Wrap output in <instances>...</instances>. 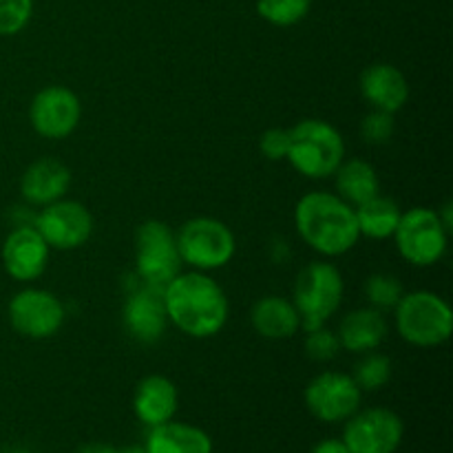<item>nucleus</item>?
<instances>
[{"mask_svg":"<svg viewBox=\"0 0 453 453\" xmlns=\"http://www.w3.org/2000/svg\"><path fill=\"white\" fill-rule=\"evenodd\" d=\"M162 296L168 321L190 339H212L228 323V296L208 273H180L164 286Z\"/></svg>","mask_w":453,"mask_h":453,"instance_id":"nucleus-1","label":"nucleus"},{"mask_svg":"<svg viewBox=\"0 0 453 453\" xmlns=\"http://www.w3.org/2000/svg\"><path fill=\"white\" fill-rule=\"evenodd\" d=\"M295 226L299 237L323 257H341L361 239L354 206L336 193L312 190L303 195L295 208Z\"/></svg>","mask_w":453,"mask_h":453,"instance_id":"nucleus-2","label":"nucleus"},{"mask_svg":"<svg viewBox=\"0 0 453 453\" xmlns=\"http://www.w3.org/2000/svg\"><path fill=\"white\" fill-rule=\"evenodd\" d=\"M396 332L405 343L429 349L447 343L453 332V312L445 299L432 290L405 292L394 308Z\"/></svg>","mask_w":453,"mask_h":453,"instance_id":"nucleus-3","label":"nucleus"},{"mask_svg":"<svg viewBox=\"0 0 453 453\" xmlns=\"http://www.w3.org/2000/svg\"><path fill=\"white\" fill-rule=\"evenodd\" d=\"M286 159L308 180H327L345 159L343 135L326 119H301L290 128V150Z\"/></svg>","mask_w":453,"mask_h":453,"instance_id":"nucleus-4","label":"nucleus"},{"mask_svg":"<svg viewBox=\"0 0 453 453\" xmlns=\"http://www.w3.org/2000/svg\"><path fill=\"white\" fill-rule=\"evenodd\" d=\"M343 274L330 261H312L299 273L292 290V303L301 317V330L323 327L343 303Z\"/></svg>","mask_w":453,"mask_h":453,"instance_id":"nucleus-5","label":"nucleus"},{"mask_svg":"<svg viewBox=\"0 0 453 453\" xmlns=\"http://www.w3.org/2000/svg\"><path fill=\"white\" fill-rule=\"evenodd\" d=\"M181 264L199 273H212L233 261L237 252L233 230L215 217H193L175 233Z\"/></svg>","mask_w":453,"mask_h":453,"instance_id":"nucleus-6","label":"nucleus"},{"mask_svg":"<svg viewBox=\"0 0 453 453\" xmlns=\"http://www.w3.org/2000/svg\"><path fill=\"white\" fill-rule=\"evenodd\" d=\"M449 233L451 230L442 224L438 211L416 206L403 212L392 239L407 264L429 268L445 257Z\"/></svg>","mask_w":453,"mask_h":453,"instance_id":"nucleus-7","label":"nucleus"},{"mask_svg":"<svg viewBox=\"0 0 453 453\" xmlns=\"http://www.w3.org/2000/svg\"><path fill=\"white\" fill-rule=\"evenodd\" d=\"M135 270L142 281L164 290L171 279L181 273V257L177 250L175 233L159 219H149L135 234Z\"/></svg>","mask_w":453,"mask_h":453,"instance_id":"nucleus-8","label":"nucleus"},{"mask_svg":"<svg viewBox=\"0 0 453 453\" xmlns=\"http://www.w3.org/2000/svg\"><path fill=\"white\" fill-rule=\"evenodd\" d=\"M7 317L18 334L31 341H42L51 339L62 330L66 310L53 292L42 288H25L9 301Z\"/></svg>","mask_w":453,"mask_h":453,"instance_id":"nucleus-9","label":"nucleus"},{"mask_svg":"<svg viewBox=\"0 0 453 453\" xmlns=\"http://www.w3.org/2000/svg\"><path fill=\"white\" fill-rule=\"evenodd\" d=\"M405 436V425L388 407L358 410L345 420L343 438L349 453H396Z\"/></svg>","mask_w":453,"mask_h":453,"instance_id":"nucleus-10","label":"nucleus"},{"mask_svg":"<svg viewBox=\"0 0 453 453\" xmlns=\"http://www.w3.org/2000/svg\"><path fill=\"white\" fill-rule=\"evenodd\" d=\"M34 228L51 250H75L91 239L93 215L84 203L62 197L40 208Z\"/></svg>","mask_w":453,"mask_h":453,"instance_id":"nucleus-11","label":"nucleus"},{"mask_svg":"<svg viewBox=\"0 0 453 453\" xmlns=\"http://www.w3.org/2000/svg\"><path fill=\"white\" fill-rule=\"evenodd\" d=\"M305 407L321 423H343L361 410L363 392L343 372H321L303 392Z\"/></svg>","mask_w":453,"mask_h":453,"instance_id":"nucleus-12","label":"nucleus"},{"mask_svg":"<svg viewBox=\"0 0 453 453\" xmlns=\"http://www.w3.org/2000/svg\"><path fill=\"white\" fill-rule=\"evenodd\" d=\"M82 119V102L66 87H44L29 104V122L40 137L65 140Z\"/></svg>","mask_w":453,"mask_h":453,"instance_id":"nucleus-13","label":"nucleus"},{"mask_svg":"<svg viewBox=\"0 0 453 453\" xmlns=\"http://www.w3.org/2000/svg\"><path fill=\"white\" fill-rule=\"evenodd\" d=\"M49 252L51 248L47 246L34 224L16 226L12 233L4 237L3 250H0V259H3V268L13 281L18 283H31L44 274L49 265Z\"/></svg>","mask_w":453,"mask_h":453,"instance_id":"nucleus-14","label":"nucleus"},{"mask_svg":"<svg viewBox=\"0 0 453 453\" xmlns=\"http://www.w3.org/2000/svg\"><path fill=\"white\" fill-rule=\"evenodd\" d=\"M122 321L128 334L140 343H155L162 339L168 326L162 290L150 286L133 290L124 301Z\"/></svg>","mask_w":453,"mask_h":453,"instance_id":"nucleus-15","label":"nucleus"},{"mask_svg":"<svg viewBox=\"0 0 453 453\" xmlns=\"http://www.w3.org/2000/svg\"><path fill=\"white\" fill-rule=\"evenodd\" d=\"M361 93L372 109L396 113L410 100L405 73L389 62H374L361 73Z\"/></svg>","mask_w":453,"mask_h":453,"instance_id":"nucleus-16","label":"nucleus"},{"mask_svg":"<svg viewBox=\"0 0 453 453\" xmlns=\"http://www.w3.org/2000/svg\"><path fill=\"white\" fill-rule=\"evenodd\" d=\"M71 186V171L65 162L42 157L31 164L20 177V195L31 206H47L66 195Z\"/></svg>","mask_w":453,"mask_h":453,"instance_id":"nucleus-17","label":"nucleus"},{"mask_svg":"<svg viewBox=\"0 0 453 453\" xmlns=\"http://www.w3.org/2000/svg\"><path fill=\"white\" fill-rule=\"evenodd\" d=\"M177 407H180V394L171 379L162 374H150L137 383L133 410L146 427H157L173 420Z\"/></svg>","mask_w":453,"mask_h":453,"instance_id":"nucleus-18","label":"nucleus"},{"mask_svg":"<svg viewBox=\"0 0 453 453\" xmlns=\"http://www.w3.org/2000/svg\"><path fill=\"white\" fill-rule=\"evenodd\" d=\"M388 332L389 326L385 314L367 305V308H357L345 314L341 319L336 336H339L341 349H348L352 354H367L383 345Z\"/></svg>","mask_w":453,"mask_h":453,"instance_id":"nucleus-19","label":"nucleus"},{"mask_svg":"<svg viewBox=\"0 0 453 453\" xmlns=\"http://www.w3.org/2000/svg\"><path fill=\"white\" fill-rule=\"evenodd\" d=\"M252 330L268 341L292 339L301 330V317L292 299L265 295L250 310Z\"/></svg>","mask_w":453,"mask_h":453,"instance_id":"nucleus-20","label":"nucleus"},{"mask_svg":"<svg viewBox=\"0 0 453 453\" xmlns=\"http://www.w3.org/2000/svg\"><path fill=\"white\" fill-rule=\"evenodd\" d=\"M146 453H212V441L203 429L188 423H168L150 427Z\"/></svg>","mask_w":453,"mask_h":453,"instance_id":"nucleus-21","label":"nucleus"},{"mask_svg":"<svg viewBox=\"0 0 453 453\" xmlns=\"http://www.w3.org/2000/svg\"><path fill=\"white\" fill-rule=\"evenodd\" d=\"M336 181V195L349 203V206H358V203L367 202V199L376 197L380 193V180L376 168L365 159H343L341 166L334 173Z\"/></svg>","mask_w":453,"mask_h":453,"instance_id":"nucleus-22","label":"nucleus"},{"mask_svg":"<svg viewBox=\"0 0 453 453\" xmlns=\"http://www.w3.org/2000/svg\"><path fill=\"white\" fill-rule=\"evenodd\" d=\"M358 233L367 239H392L398 221H401V206L392 197L376 195L367 202L354 206Z\"/></svg>","mask_w":453,"mask_h":453,"instance_id":"nucleus-23","label":"nucleus"},{"mask_svg":"<svg viewBox=\"0 0 453 453\" xmlns=\"http://www.w3.org/2000/svg\"><path fill=\"white\" fill-rule=\"evenodd\" d=\"M312 0H257V12L274 27H292L308 16Z\"/></svg>","mask_w":453,"mask_h":453,"instance_id":"nucleus-24","label":"nucleus"},{"mask_svg":"<svg viewBox=\"0 0 453 453\" xmlns=\"http://www.w3.org/2000/svg\"><path fill=\"white\" fill-rule=\"evenodd\" d=\"M352 379L357 380L361 392H376V389L385 388L392 379V361L385 354L367 352L365 358L358 361Z\"/></svg>","mask_w":453,"mask_h":453,"instance_id":"nucleus-25","label":"nucleus"},{"mask_svg":"<svg viewBox=\"0 0 453 453\" xmlns=\"http://www.w3.org/2000/svg\"><path fill=\"white\" fill-rule=\"evenodd\" d=\"M403 295H405L403 283L398 281L394 274L376 273L372 274L365 283L367 301H370L372 308L380 310V312H388V310L396 308V303L401 301Z\"/></svg>","mask_w":453,"mask_h":453,"instance_id":"nucleus-26","label":"nucleus"},{"mask_svg":"<svg viewBox=\"0 0 453 453\" xmlns=\"http://www.w3.org/2000/svg\"><path fill=\"white\" fill-rule=\"evenodd\" d=\"M394 131H396L394 113H388V111L372 109V113L361 119V137L372 146L388 144L394 137Z\"/></svg>","mask_w":453,"mask_h":453,"instance_id":"nucleus-27","label":"nucleus"},{"mask_svg":"<svg viewBox=\"0 0 453 453\" xmlns=\"http://www.w3.org/2000/svg\"><path fill=\"white\" fill-rule=\"evenodd\" d=\"M34 0H0V35H16L29 25Z\"/></svg>","mask_w":453,"mask_h":453,"instance_id":"nucleus-28","label":"nucleus"},{"mask_svg":"<svg viewBox=\"0 0 453 453\" xmlns=\"http://www.w3.org/2000/svg\"><path fill=\"white\" fill-rule=\"evenodd\" d=\"M339 336H336V332L327 330L326 326L305 332V354L312 361H332L339 354Z\"/></svg>","mask_w":453,"mask_h":453,"instance_id":"nucleus-29","label":"nucleus"},{"mask_svg":"<svg viewBox=\"0 0 453 453\" xmlns=\"http://www.w3.org/2000/svg\"><path fill=\"white\" fill-rule=\"evenodd\" d=\"M259 149L264 157L270 159V162H283L288 157V150H290V128H268L261 135Z\"/></svg>","mask_w":453,"mask_h":453,"instance_id":"nucleus-30","label":"nucleus"},{"mask_svg":"<svg viewBox=\"0 0 453 453\" xmlns=\"http://www.w3.org/2000/svg\"><path fill=\"white\" fill-rule=\"evenodd\" d=\"M312 453H349V451L341 438H326V441H321L317 447H314Z\"/></svg>","mask_w":453,"mask_h":453,"instance_id":"nucleus-31","label":"nucleus"},{"mask_svg":"<svg viewBox=\"0 0 453 453\" xmlns=\"http://www.w3.org/2000/svg\"><path fill=\"white\" fill-rule=\"evenodd\" d=\"M75 453H118V449L111 445H102V442H91V445H82Z\"/></svg>","mask_w":453,"mask_h":453,"instance_id":"nucleus-32","label":"nucleus"},{"mask_svg":"<svg viewBox=\"0 0 453 453\" xmlns=\"http://www.w3.org/2000/svg\"><path fill=\"white\" fill-rule=\"evenodd\" d=\"M118 453H146L144 447H131V449H124V451H118Z\"/></svg>","mask_w":453,"mask_h":453,"instance_id":"nucleus-33","label":"nucleus"}]
</instances>
